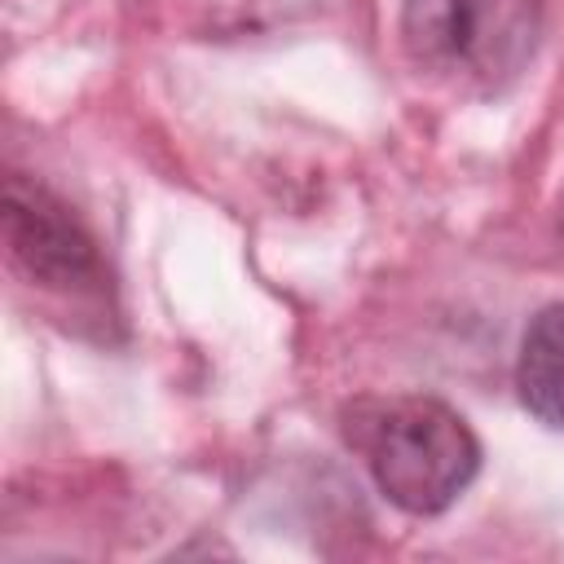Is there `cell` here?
<instances>
[{
	"label": "cell",
	"mask_w": 564,
	"mask_h": 564,
	"mask_svg": "<svg viewBox=\"0 0 564 564\" xmlns=\"http://www.w3.org/2000/svg\"><path fill=\"white\" fill-rule=\"evenodd\" d=\"M542 35V0H405L401 44L419 70L463 93H502Z\"/></svg>",
	"instance_id": "obj_2"
},
{
	"label": "cell",
	"mask_w": 564,
	"mask_h": 564,
	"mask_svg": "<svg viewBox=\"0 0 564 564\" xmlns=\"http://www.w3.org/2000/svg\"><path fill=\"white\" fill-rule=\"evenodd\" d=\"M344 436L379 494L410 516L449 511L480 471L471 423L441 397H361L344 410Z\"/></svg>",
	"instance_id": "obj_1"
},
{
	"label": "cell",
	"mask_w": 564,
	"mask_h": 564,
	"mask_svg": "<svg viewBox=\"0 0 564 564\" xmlns=\"http://www.w3.org/2000/svg\"><path fill=\"white\" fill-rule=\"evenodd\" d=\"M516 392L533 419L564 432V304H546L529 317L516 357Z\"/></svg>",
	"instance_id": "obj_4"
},
{
	"label": "cell",
	"mask_w": 564,
	"mask_h": 564,
	"mask_svg": "<svg viewBox=\"0 0 564 564\" xmlns=\"http://www.w3.org/2000/svg\"><path fill=\"white\" fill-rule=\"evenodd\" d=\"M4 242L22 278L57 295H110L106 260L84 220L40 181H4Z\"/></svg>",
	"instance_id": "obj_3"
}]
</instances>
